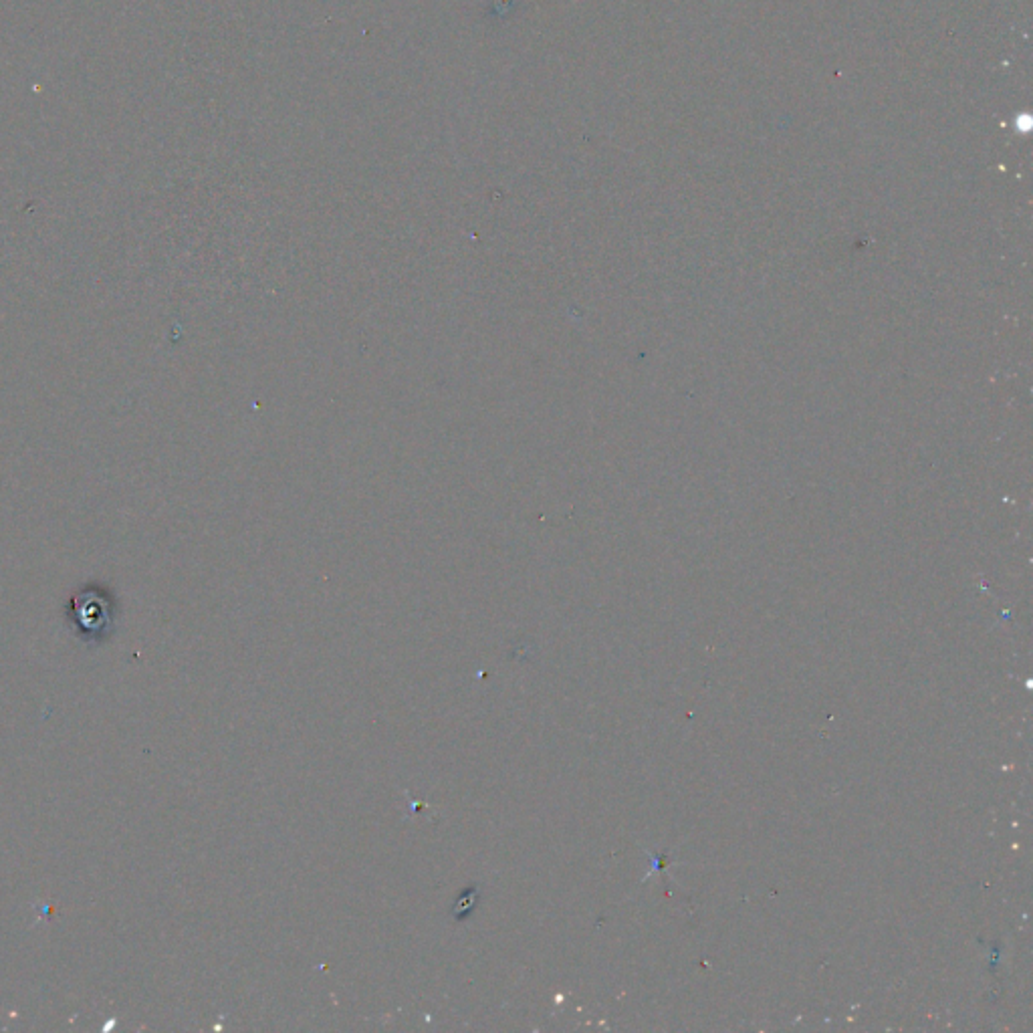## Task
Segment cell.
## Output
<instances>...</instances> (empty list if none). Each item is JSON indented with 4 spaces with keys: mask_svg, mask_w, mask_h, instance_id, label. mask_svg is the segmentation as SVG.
I'll return each mask as SVG.
<instances>
[{
    "mask_svg": "<svg viewBox=\"0 0 1033 1033\" xmlns=\"http://www.w3.org/2000/svg\"><path fill=\"white\" fill-rule=\"evenodd\" d=\"M475 902H477V900H475V892L465 894L461 900H458V904L454 906V916H456V918H465V916L473 910Z\"/></svg>",
    "mask_w": 1033,
    "mask_h": 1033,
    "instance_id": "obj_2",
    "label": "cell"
},
{
    "mask_svg": "<svg viewBox=\"0 0 1033 1033\" xmlns=\"http://www.w3.org/2000/svg\"><path fill=\"white\" fill-rule=\"evenodd\" d=\"M75 610L79 624H83V628H91L89 632H99L109 620L107 602H103L95 594H85L83 598L79 596L75 600Z\"/></svg>",
    "mask_w": 1033,
    "mask_h": 1033,
    "instance_id": "obj_1",
    "label": "cell"
}]
</instances>
